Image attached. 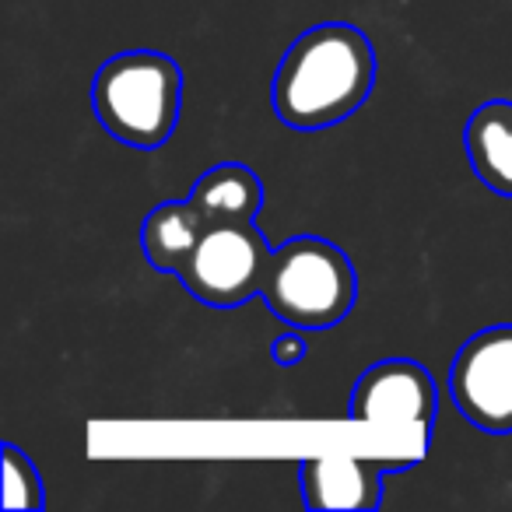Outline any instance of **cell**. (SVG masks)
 <instances>
[{
	"instance_id": "6da1fadb",
	"label": "cell",
	"mask_w": 512,
	"mask_h": 512,
	"mask_svg": "<svg viewBox=\"0 0 512 512\" xmlns=\"http://www.w3.org/2000/svg\"><path fill=\"white\" fill-rule=\"evenodd\" d=\"M376 85V50L348 22H323L288 46L271 81V106L292 130L344 123Z\"/></svg>"
},
{
	"instance_id": "7a4b0ae2",
	"label": "cell",
	"mask_w": 512,
	"mask_h": 512,
	"mask_svg": "<svg viewBox=\"0 0 512 512\" xmlns=\"http://www.w3.org/2000/svg\"><path fill=\"white\" fill-rule=\"evenodd\" d=\"M99 123L137 151H155L176 134L183 109V71L155 50L116 53L99 67L92 85Z\"/></svg>"
},
{
	"instance_id": "3957f363",
	"label": "cell",
	"mask_w": 512,
	"mask_h": 512,
	"mask_svg": "<svg viewBox=\"0 0 512 512\" xmlns=\"http://www.w3.org/2000/svg\"><path fill=\"white\" fill-rule=\"evenodd\" d=\"M260 299L295 330H330L348 320L358 299V274L337 242L295 235L274 249Z\"/></svg>"
},
{
	"instance_id": "277c9868",
	"label": "cell",
	"mask_w": 512,
	"mask_h": 512,
	"mask_svg": "<svg viewBox=\"0 0 512 512\" xmlns=\"http://www.w3.org/2000/svg\"><path fill=\"white\" fill-rule=\"evenodd\" d=\"M274 249L267 246L256 221L204 228L190 260L179 271L183 288L197 302L214 309H232L260 295Z\"/></svg>"
},
{
	"instance_id": "5b68a950",
	"label": "cell",
	"mask_w": 512,
	"mask_h": 512,
	"mask_svg": "<svg viewBox=\"0 0 512 512\" xmlns=\"http://www.w3.org/2000/svg\"><path fill=\"white\" fill-rule=\"evenodd\" d=\"M435 393L432 372L411 358H386L365 369L351 390V421L358 425H386L400 435V449L414 463L428 453L435 428Z\"/></svg>"
},
{
	"instance_id": "8992f818",
	"label": "cell",
	"mask_w": 512,
	"mask_h": 512,
	"mask_svg": "<svg viewBox=\"0 0 512 512\" xmlns=\"http://www.w3.org/2000/svg\"><path fill=\"white\" fill-rule=\"evenodd\" d=\"M449 393L474 428L512 435V323L481 330L456 351Z\"/></svg>"
},
{
	"instance_id": "52a82bcc",
	"label": "cell",
	"mask_w": 512,
	"mask_h": 512,
	"mask_svg": "<svg viewBox=\"0 0 512 512\" xmlns=\"http://www.w3.org/2000/svg\"><path fill=\"white\" fill-rule=\"evenodd\" d=\"M404 470L393 456H309L299 467L302 502L309 509L372 512L383 502L379 477Z\"/></svg>"
},
{
	"instance_id": "ba28073f",
	"label": "cell",
	"mask_w": 512,
	"mask_h": 512,
	"mask_svg": "<svg viewBox=\"0 0 512 512\" xmlns=\"http://www.w3.org/2000/svg\"><path fill=\"white\" fill-rule=\"evenodd\" d=\"M186 200L197 211V218L204 221V228L256 221V214L264 207V183L249 165L221 162L193 183Z\"/></svg>"
},
{
	"instance_id": "9c48e42d",
	"label": "cell",
	"mask_w": 512,
	"mask_h": 512,
	"mask_svg": "<svg viewBox=\"0 0 512 512\" xmlns=\"http://www.w3.org/2000/svg\"><path fill=\"white\" fill-rule=\"evenodd\" d=\"M463 148L474 176L498 197H512V102H484L470 113Z\"/></svg>"
},
{
	"instance_id": "30bf717a",
	"label": "cell",
	"mask_w": 512,
	"mask_h": 512,
	"mask_svg": "<svg viewBox=\"0 0 512 512\" xmlns=\"http://www.w3.org/2000/svg\"><path fill=\"white\" fill-rule=\"evenodd\" d=\"M204 235V221L190 207V200H165L144 218L141 228V249L155 271L176 274L186 267L193 246Z\"/></svg>"
},
{
	"instance_id": "8fae6325",
	"label": "cell",
	"mask_w": 512,
	"mask_h": 512,
	"mask_svg": "<svg viewBox=\"0 0 512 512\" xmlns=\"http://www.w3.org/2000/svg\"><path fill=\"white\" fill-rule=\"evenodd\" d=\"M46 505L43 481L29 456L18 446H4V509L8 512H39Z\"/></svg>"
},
{
	"instance_id": "7c38bea8",
	"label": "cell",
	"mask_w": 512,
	"mask_h": 512,
	"mask_svg": "<svg viewBox=\"0 0 512 512\" xmlns=\"http://www.w3.org/2000/svg\"><path fill=\"white\" fill-rule=\"evenodd\" d=\"M271 358L278 365H299L306 358V341L302 334H281L278 341L271 344Z\"/></svg>"
}]
</instances>
